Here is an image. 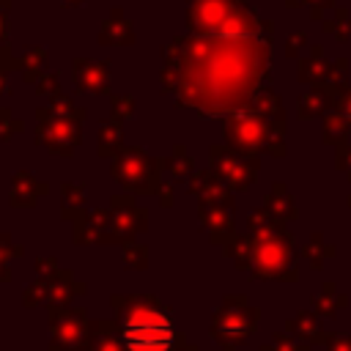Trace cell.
Segmentation results:
<instances>
[{
  "label": "cell",
  "mask_w": 351,
  "mask_h": 351,
  "mask_svg": "<svg viewBox=\"0 0 351 351\" xmlns=\"http://www.w3.org/2000/svg\"><path fill=\"white\" fill-rule=\"evenodd\" d=\"M123 337L132 351H167L173 343V326L159 310L143 307L129 315Z\"/></svg>",
  "instance_id": "cell-1"
},
{
  "label": "cell",
  "mask_w": 351,
  "mask_h": 351,
  "mask_svg": "<svg viewBox=\"0 0 351 351\" xmlns=\"http://www.w3.org/2000/svg\"><path fill=\"white\" fill-rule=\"evenodd\" d=\"M3 36H5V19H3V11H0V41H3Z\"/></svg>",
  "instance_id": "cell-3"
},
{
  "label": "cell",
  "mask_w": 351,
  "mask_h": 351,
  "mask_svg": "<svg viewBox=\"0 0 351 351\" xmlns=\"http://www.w3.org/2000/svg\"><path fill=\"white\" fill-rule=\"evenodd\" d=\"M60 3H63V5H80L82 0H60Z\"/></svg>",
  "instance_id": "cell-4"
},
{
  "label": "cell",
  "mask_w": 351,
  "mask_h": 351,
  "mask_svg": "<svg viewBox=\"0 0 351 351\" xmlns=\"http://www.w3.org/2000/svg\"><path fill=\"white\" fill-rule=\"evenodd\" d=\"M132 38H134L132 22L123 16V8H112V14L104 19V27H101L99 41L101 44H107V41H112V44H129Z\"/></svg>",
  "instance_id": "cell-2"
}]
</instances>
